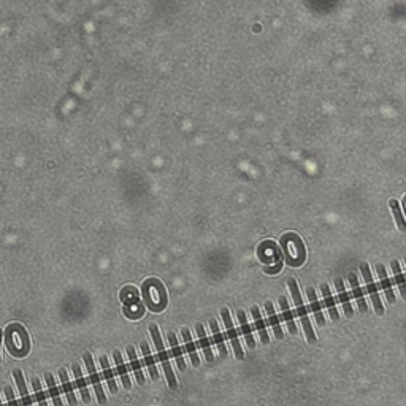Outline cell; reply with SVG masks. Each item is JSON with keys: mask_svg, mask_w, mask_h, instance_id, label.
I'll return each instance as SVG.
<instances>
[{"mask_svg": "<svg viewBox=\"0 0 406 406\" xmlns=\"http://www.w3.org/2000/svg\"><path fill=\"white\" fill-rule=\"evenodd\" d=\"M141 349H143V359H145V363L148 366V371L151 374L152 379H157L159 378V371H157V366H155V360L151 354V351H149V346L146 343H143L141 345Z\"/></svg>", "mask_w": 406, "mask_h": 406, "instance_id": "cell-28", "label": "cell"}, {"mask_svg": "<svg viewBox=\"0 0 406 406\" xmlns=\"http://www.w3.org/2000/svg\"><path fill=\"white\" fill-rule=\"evenodd\" d=\"M284 256L291 267H298L305 260V244L297 233H286L281 238Z\"/></svg>", "mask_w": 406, "mask_h": 406, "instance_id": "cell-1", "label": "cell"}, {"mask_svg": "<svg viewBox=\"0 0 406 406\" xmlns=\"http://www.w3.org/2000/svg\"><path fill=\"white\" fill-rule=\"evenodd\" d=\"M143 297H145L148 308L154 313H161L167 305L165 289L157 279H148L143 284Z\"/></svg>", "mask_w": 406, "mask_h": 406, "instance_id": "cell-2", "label": "cell"}, {"mask_svg": "<svg viewBox=\"0 0 406 406\" xmlns=\"http://www.w3.org/2000/svg\"><path fill=\"white\" fill-rule=\"evenodd\" d=\"M32 386H34V390H35V397H37V401L40 406H48L46 403V397H45V392L40 386V381H38V378H34L32 379Z\"/></svg>", "mask_w": 406, "mask_h": 406, "instance_id": "cell-33", "label": "cell"}, {"mask_svg": "<svg viewBox=\"0 0 406 406\" xmlns=\"http://www.w3.org/2000/svg\"><path fill=\"white\" fill-rule=\"evenodd\" d=\"M73 368V374H75V379H76V386L78 389H80L81 392V397H83V401L84 403H90V395H89V389H87V384L84 381V378H83V373H81V368L78 366L76 363L72 366Z\"/></svg>", "mask_w": 406, "mask_h": 406, "instance_id": "cell-23", "label": "cell"}, {"mask_svg": "<svg viewBox=\"0 0 406 406\" xmlns=\"http://www.w3.org/2000/svg\"><path fill=\"white\" fill-rule=\"evenodd\" d=\"M5 395H7V400H8V404L10 406H18L16 400H15V395H13V389L10 386H5Z\"/></svg>", "mask_w": 406, "mask_h": 406, "instance_id": "cell-34", "label": "cell"}, {"mask_svg": "<svg viewBox=\"0 0 406 406\" xmlns=\"http://www.w3.org/2000/svg\"><path fill=\"white\" fill-rule=\"evenodd\" d=\"M45 379H46V384H48V389H49V395L54 401V406H62V400H60V395H59V389L56 386V381L54 378H52L51 373H46L45 374Z\"/></svg>", "mask_w": 406, "mask_h": 406, "instance_id": "cell-30", "label": "cell"}, {"mask_svg": "<svg viewBox=\"0 0 406 406\" xmlns=\"http://www.w3.org/2000/svg\"><path fill=\"white\" fill-rule=\"evenodd\" d=\"M221 316H222V321H224V325H226V330H227V336L230 339V343L235 349V356L237 359L243 360L244 359V352L241 349V345H240V339H238V335H237V330H235L233 327V322H232V318H230V313L227 308H222L221 309Z\"/></svg>", "mask_w": 406, "mask_h": 406, "instance_id": "cell-7", "label": "cell"}, {"mask_svg": "<svg viewBox=\"0 0 406 406\" xmlns=\"http://www.w3.org/2000/svg\"><path fill=\"white\" fill-rule=\"evenodd\" d=\"M321 291H322V297H324L325 306H327V309H329V313H330V318H332L333 321H338V319H339V318H338V309H336V305H335V298H333L332 294H330V287H329V284H322V286H321Z\"/></svg>", "mask_w": 406, "mask_h": 406, "instance_id": "cell-20", "label": "cell"}, {"mask_svg": "<svg viewBox=\"0 0 406 406\" xmlns=\"http://www.w3.org/2000/svg\"><path fill=\"white\" fill-rule=\"evenodd\" d=\"M84 363H86V368H87V373H89V379L90 383H92L94 389H96V394H97V400L100 404H105L107 403V395H105L103 392V387H102V383H100V378L97 374V370H96V365H94V359L92 356L86 352L84 354Z\"/></svg>", "mask_w": 406, "mask_h": 406, "instance_id": "cell-8", "label": "cell"}, {"mask_svg": "<svg viewBox=\"0 0 406 406\" xmlns=\"http://www.w3.org/2000/svg\"><path fill=\"white\" fill-rule=\"evenodd\" d=\"M389 203H390V209H392V213H394V216H395V219H397V222H398V227H400V230H401V232H404V230H406V224H404L403 214H401V211H400V205H398V202H395V200H390Z\"/></svg>", "mask_w": 406, "mask_h": 406, "instance_id": "cell-32", "label": "cell"}, {"mask_svg": "<svg viewBox=\"0 0 406 406\" xmlns=\"http://www.w3.org/2000/svg\"><path fill=\"white\" fill-rule=\"evenodd\" d=\"M13 376H15V381L18 384V389H19V394H21V400H22V404L24 406H34L32 404V398L27 392V387H25V381H24V376L21 373V370H15L13 371Z\"/></svg>", "mask_w": 406, "mask_h": 406, "instance_id": "cell-22", "label": "cell"}, {"mask_svg": "<svg viewBox=\"0 0 406 406\" xmlns=\"http://www.w3.org/2000/svg\"><path fill=\"white\" fill-rule=\"evenodd\" d=\"M251 314H253V319H254V325H256V329L260 335V339H262V343H270V338H268V333H267V325L264 322V319H262L260 316V309L257 306H253L251 308Z\"/></svg>", "mask_w": 406, "mask_h": 406, "instance_id": "cell-14", "label": "cell"}, {"mask_svg": "<svg viewBox=\"0 0 406 406\" xmlns=\"http://www.w3.org/2000/svg\"><path fill=\"white\" fill-rule=\"evenodd\" d=\"M279 305H281V311H283V316H284V321L287 324V327H289V332L292 335H295L298 330H297V325H295V321H294V314L289 308V303H287V298L284 295L279 297Z\"/></svg>", "mask_w": 406, "mask_h": 406, "instance_id": "cell-17", "label": "cell"}, {"mask_svg": "<svg viewBox=\"0 0 406 406\" xmlns=\"http://www.w3.org/2000/svg\"><path fill=\"white\" fill-rule=\"evenodd\" d=\"M113 356H114V362L117 365V371H119V376H121V381H122L124 387L126 389H130V386H132V384H130V378H129V373H127V366L124 365L121 352L119 351H114Z\"/></svg>", "mask_w": 406, "mask_h": 406, "instance_id": "cell-27", "label": "cell"}, {"mask_svg": "<svg viewBox=\"0 0 406 406\" xmlns=\"http://www.w3.org/2000/svg\"><path fill=\"white\" fill-rule=\"evenodd\" d=\"M121 300L124 303H127L129 306H134V305H138V292L134 287H126L121 294Z\"/></svg>", "mask_w": 406, "mask_h": 406, "instance_id": "cell-31", "label": "cell"}, {"mask_svg": "<svg viewBox=\"0 0 406 406\" xmlns=\"http://www.w3.org/2000/svg\"><path fill=\"white\" fill-rule=\"evenodd\" d=\"M59 376H60V383H62L64 394L67 395V400H69L70 406H76L78 401H76L73 387H72V384H70V379H69V374H67V371H65V368H60V370H59Z\"/></svg>", "mask_w": 406, "mask_h": 406, "instance_id": "cell-21", "label": "cell"}, {"mask_svg": "<svg viewBox=\"0 0 406 406\" xmlns=\"http://www.w3.org/2000/svg\"><path fill=\"white\" fill-rule=\"evenodd\" d=\"M195 330H197V335H199V341H200V348L203 351V354H205V359L208 362H213L214 360V356H213V351H211V346H209V339L205 333V329H203V325L202 324H197V327H195Z\"/></svg>", "mask_w": 406, "mask_h": 406, "instance_id": "cell-16", "label": "cell"}, {"mask_svg": "<svg viewBox=\"0 0 406 406\" xmlns=\"http://www.w3.org/2000/svg\"><path fill=\"white\" fill-rule=\"evenodd\" d=\"M168 341H170V348H172V352H173V357L176 360V365L181 371L186 370V362H184V357H182V349L179 348L178 345V338L173 332L168 333Z\"/></svg>", "mask_w": 406, "mask_h": 406, "instance_id": "cell-13", "label": "cell"}, {"mask_svg": "<svg viewBox=\"0 0 406 406\" xmlns=\"http://www.w3.org/2000/svg\"><path fill=\"white\" fill-rule=\"evenodd\" d=\"M390 267H392V271H394V278H395V283L398 284V289H400V294L403 298H406V291H404V276H403V271H401V267L398 264V260H392L390 262Z\"/></svg>", "mask_w": 406, "mask_h": 406, "instance_id": "cell-29", "label": "cell"}, {"mask_svg": "<svg viewBox=\"0 0 406 406\" xmlns=\"http://www.w3.org/2000/svg\"><path fill=\"white\" fill-rule=\"evenodd\" d=\"M100 365H102V370H103V376H105V379H107V383H108L110 392H111V394H117V386H116V381H114V373L110 368V363H108L107 356H100Z\"/></svg>", "mask_w": 406, "mask_h": 406, "instance_id": "cell-24", "label": "cell"}, {"mask_svg": "<svg viewBox=\"0 0 406 406\" xmlns=\"http://www.w3.org/2000/svg\"><path fill=\"white\" fill-rule=\"evenodd\" d=\"M287 286H289V289L292 292L294 302L297 305L298 318H300V321H302V324H303V329H305V333H306V338H308V343H314V341H316V333H314L313 327H311V322H309V318H308V309L303 305L302 295H300V291H298L297 279H289V281H287Z\"/></svg>", "mask_w": 406, "mask_h": 406, "instance_id": "cell-4", "label": "cell"}, {"mask_svg": "<svg viewBox=\"0 0 406 406\" xmlns=\"http://www.w3.org/2000/svg\"><path fill=\"white\" fill-rule=\"evenodd\" d=\"M281 268H283V264H281V260L278 262L276 265H274L273 268H268V267H265V273H270V274H274V273H278V271H281Z\"/></svg>", "mask_w": 406, "mask_h": 406, "instance_id": "cell-35", "label": "cell"}, {"mask_svg": "<svg viewBox=\"0 0 406 406\" xmlns=\"http://www.w3.org/2000/svg\"><path fill=\"white\" fill-rule=\"evenodd\" d=\"M265 309H267V314H268V321L273 327V332H274V336L278 339H283L284 333H283V329H281V322L276 316V313H274V308H273V303L271 302H267L265 303Z\"/></svg>", "mask_w": 406, "mask_h": 406, "instance_id": "cell-25", "label": "cell"}, {"mask_svg": "<svg viewBox=\"0 0 406 406\" xmlns=\"http://www.w3.org/2000/svg\"><path fill=\"white\" fill-rule=\"evenodd\" d=\"M0 406H2V401H0Z\"/></svg>", "mask_w": 406, "mask_h": 406, "instance_id": "cell-37", "label": "cell"}, {"mask_svg": "<svg viewBox=\"0 0 406 406\" xmlns=\"http://www.w3.org/2000/svg\"><path fill=\"white\" fill-rule=\"evenodd\" d=\"M349 283H351V287H352V295H354V298H356V302H357V305H359V309H360V313H368V305H366V302H365V297H363V292H362V287H360V284H359V279H357V276L354 273H351L349 274Z\"/></svg>", "mask_w": 406, "mask_h": 406, "instance_id": "cell-9", "label": "cell"}, {"mask_svg": "<svg viewBox=\"0 0 406 406\" xmlns=\"http://www.w3.org/2000/svg\"><path fill=\"white\" fill-rule=\"evenodd\" d=\"M0 338H2V335H0Z\"/></svg>", "mask_w": 406, "mask_h": 406, "instance_id": "cell-38", "label": "cell"}, {"mask_svg": "<svg viewBox=\"0 0 406 406\" xmlns=\"http://www.w3.org/2000/svg\"><path fill=\"white\" fill-rule=\"evenodd\" d=\"M360 271H362V276H363V279H365L366 291H368V294H370V297H371V302H373L374 311H376L378 316H383V314H384V306H383L381 298H379L378 287H376L374 279H373V276H371V271H370L368 264H362V265H360Z\"/></svg>", "mask_w": 406, "mask_h": 406, "instance_id": "cell-6", "label": "cell"}, {"mask_svg": "<svg viewBox=\"0 0 406 406\" xmlns=\"http://www.w3.org/2000/svg\"><path fill=\"white\" fill-rule=\"evenodd\" d=\"M209 327H211V335H213V341L216 343L221 356L226 357L227 356V348H226V343H224V338H222V333L219 330V325L216 322V319H211L209 321Z\"/></svg>", "mask_w": 406, "mask_h": 406, "instance_id": "cell-26", "label": "cell"}, {"mask_svg": "<svg viewBox=\"0 0 406 406\" xmlns=\"http://www.w3.org/2000/svg\"><path fill=\"white\" fill-rule=\"evenodd\" d=\"M308 292V298H309V303H311V309H313V314L314 318H316V322L318 325H325V318H324V313H322V308L319 305V300H318V295H316V291L309 287L306 291Z\"/></svg>", "mask_w": 406, "mask_h": 406, "instance_id": "cell-12", "label": "cell"}, {"mask_svg": "<svg viewBox=\"0 0 406 406\" xmlns=\"http://www.w3.org/2000/svg\"><path fill=\"white\" fill-rule=\"evenodd\" d=\"M149 333H151V336H152V341L155 343V349H157V352H159V359H161V363H162V366H164V371H165V376H167L168 386H170V389L176 390V389H178V383H176V378H175V374H173L172 365H170L167 349L164 348L162 338H161V332H159V327H157L155 324H149Z\"/></svg>", "mask_w": 406, "mask_h": 406, "instance_id": "cell-3", "label": "cell"}, {"mask_svg": "<svg viewBox=\"0 0 406 406\" xmlns=\"http://www.w3.org/2000/svg\"><path fill=\"white\" fill-rule=\"evenodd\" d=\"M0 335H2V330H0Z\"/></svg>", "mask_w": 406, "mask_h": 406, "instance_id": "cell-36", "label": "cell"}, {"mask_svg": "<svg viewBox=\"0 0 406 406\" xmlns=\"http://www.w3.org/2000/svg\"><path fill=\"white\" fill-rule=\"evenodd\" d=\"M182 339H184V348L188 351V354L191 357V362L194 366H197L200 363V359L197 356V349H195V345L192 341V336H191V330L189 329H182Z\"/></svg>", "mask_w": 406, "mask_h": 406, "instance_id": "cell-19", "label": "cell"}, {"mask_svg": "<svg viewBox=\"0 0 406 406\" xmlns=\"http://www.w3.org/2000/svg\"><path fill=\"white\" fill-rule=\"evenodd\" d=\"M335 286H336V294H338V300L339 303H341L343 309H345V314L348 318H351L352 314H354V309L351 306V302H349V295L345 289V284H343V279L341 278H336L335 279Z\"/></svg>", "mask_w": 406, "mask_h": 406, "instance_id": "cell-10", "label": "cell"}, {"mask_svg": "<svg viewBox=\"0 0 406 406\" xmlns=\"http://www.w3.org/2000/svg\"><path fill=\"white\" fill-rule=\"evenodd\" d=\"M127 356H129V362H130V366H132V370L135 373V378L138 384H145V376H143V371H141V362L138 360L137 354H135V349L134 346H127Z\"/></svg>", "mask_w": 406, "mask_h": 406, "instance_id": "cell-15", "label": "cell"}, {"mask_svg": "<svg viewBox=\"0 0 406 406\" xmlns=\"http://www.w3.org/2000/svg\"><path fill=\"white\" fill-rule=\"evenodd\" d=\"M376 270H378V274H379V279H381V287H383V291H384V294L387 297V302L390 305H394L395 303V295H394V289H392L390 279L387 278L386 267L384 265H378Z\"/></svg>", "mask_w": 406, "mask_h": 406, "instance_id": "cell-11", "label": "cell"}, {"mask_svg": "<svg viewBox=\"0 0 406 406\" xmlns=\"http://www.w3.org/2000/svg\"><path fill=\"white\" fill-rule=\"evenodd\" d=\"M237 314H238L240 329H241V332H243V336H244V339H246V343H247V346H249L251 349H254L256 341H254V336H253V332H251V327H249V324H247L246 314H244L243 309H238Z\"/></svg>", "mask_w": 406, "mask_h": 406, "instance_id": "cell-18", "label": "cell"}, {"mask_svg": "<svg viewBox=\"0 0 406 406\" xmlns=\"http://www.w3.org/2000/svg\"><path fill=\"white\" fill-rule=\"evenodd\" d=\"M24 329L18 324H13L8 327V332H7V345H8V349L11 354H15L16 357H24L25 352L29 351V339L27 336H24L19 339L21 335H24Z\"/></svg>", "mask_w": 406, "mask_h": 406, "instance_id": "cell-5", "label": "cell"}]
</instances>
